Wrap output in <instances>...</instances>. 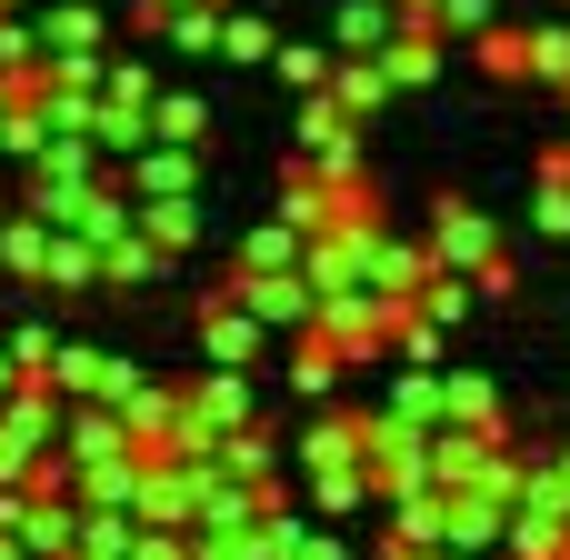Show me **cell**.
I'll list each match as a JSON object with an SVG mask.
<instances>
[{"mask_svg":"<svg viewBox=\"0 0 570 560\" xmlns=\"http://www.w3.org/2000/svg\"><path fill=\"white\" fill-rule=\"evenodd\" d=\"M210 291H230V301H250L271 331H311L321 321V291H311V271H250V261H230Z\"/></svg>","mask_w":570,"mask_h":560,"instance_id":"cell-1","label":"cell"},{"mask_svg":"<svg viewBox=\"0 0 570 560\" xmlns=\"http://www.w3.org/2000/svg\"><path fill=\"white\" fill-rule=\"evenodd\" d=\"M240 421H250V381L210 361V371L180 391V451H220V431H240Z\"/></svg>","mask_w":570,"mask_h":560,"instance_id":"cell-2","label":"cell"},{"mask_svg":"<svg viewBox=\"0 0 570 560\" xmlns=\"http://www.w3.org/2000/svg\"><path fill=\"white\" fill-rule=\"evenodd\" d=\"M371 481H381V501L421 491V481H431V431L401 421V411H371Z\"/></svg>","mask_w":570,"mask_h":560,"instance_id":"cell-3","label":"cell"},{"mask_svg":"<svg viewBox=\"0 0 570 560\" xmlns=\"http://www.w3.org/2000/svg\"><path fill=\"white\" fill-rule=\"evenodd\" d=\"M431 261H441V271H481V261H501L491 210H481V200H431Z\"/></svg>","mask_w":570,"mask_h":560,"instance_id":"cell-4","label":"cell"},{"mask_svg":"<svg viewBox=\"0 0 570 560\" xmlns=\"http://www.w3.org/2000/svg\"><path fill=\"white\" fill-rule=\"evenodd\" d=\"M261 341H271V321H261L250 301H230V291H200V351H210L220 371H250V361H261Z\"/></svg>","mask_w":570,"mask_h":560,"instance_id":"cell-5","label":"cell"},{"mask_svg":"<svg viewBox=\"0 0 570 560\" xmlns=\"http://www.w3.org/2000/svg\"><path fill=\"white\" fill-rule=\"evenodd\" d=\"M341 461H371V411H321L311 431H291V471H341Z\"/></svg>","mask_w":570,"mask_h":560,"instance_id":"cell-6","label":"cell"},{"mask_svg":"<svg viewBox=\"0 0 570 560\" xmlns=\"http://www.w3.org/2000/svg\"><path fill=\"white\" fill-rule=\"evenodd\" d=\"M60 451L90 471V461H110V451H140V441H130V421H120L110 401H70V421H60Z\"/></svg>","mask_w":570,"mask_h":560,"instance_id":"cell-7","label":"cell"},{"mask_svg":"<svg viewBox=\"0 0 570 560\" xmlns=\"http://www.w3.org/2000/svg\"><path fill=\"white\" fill-rule=\"evenodd\" d=\"M381 511H391V521H381L391 541H421V551H451V491H441V481H421V491H401V501H381Z\"/></svg>","mask_w":570,"mask_h":560,"instance_id":"cell-8","label":"cell"},{"mask_svg":"<svg viewBox=\"0 0 570 560\" xmlns=\"http://www.w3.org/2000/svg\"><path fill=\"white\" fill-rule=\"evenodd\" d=\"M391 40H401V0H341V10H331V50L381 60Z\"/></svg>","mask_w":570,"mask_h":560,"instance_id":"cell-9","label":"cell"},{"mask_svg":"<svg viewBox=\"0 0 570 560\" xmlns=\"http://www.w3.org/2000/svg\"><path fill=\"white\" fill-rule=\"evenodd\" d=\"M120 170H130V190H140V200L200 190V150H190V140H150V150H140V160H120Z\"/></svg>","mask_w":570,"mask_h":560,"instance_id":"cell-10","label":"cell"},{"mask_svg":"<svg viewBox=\"0 0 570 560\" xmlns=\"http://www.w3.org/2000/svg\"><path fill=\"white\" fill-rule=\"evenodd\" d=\"M441 40H451L441 20H401V40L381 50V70H391L401 90H431V80H441Z\"/></svg>","mask_w":570,"mask_h":560,"instance_id":"cell-11","label":"cell"},{"mask_svg":"<svg viewBox=\"0 0 570 560\" xmlns=\"http://www.w3.org/2000/svg\"><path fill=\"white\" fill-rule=\"evenodd\" d=\"M311 511H321V521H361V511H381V481H371V461L311 471Z\"/></svg>","mask_w":570,"mask_h":560,"instance_id":"cell-12","label":"cell"},{"mask_svg":"<svg viewBox=\"0 0 570 560\" xmlns=\"http://www.w3.org/2000/svg\"><path fill=\"white\" fill-rule=\"evenodd\" d=\"M511 511L521 501H501V491H451V551H501Z\"/></svg>","mask_w":570,"mask_h":560,"instance_id":"cell-13","label":"cell"},{"mask_svg":"<svg viewBox=\"0 0 570 560\" xmlns=\"http://www.w3.org/2000/svg\"><path fill=\"white\" fill-rule=\"evenodd\" d=\"M50 240H60V220H40V210L20 200V220L0 230V271H10V281H50Z\"/></svg>","mask_w":570,"mask_h":560,"instance_id":"cell-14","label":"cell"},{"mask_svg":"<svg viewBox=\"0 0 570 560\" xmlns=\"http://www.w3.org/2000/svg\"><path fill=\"white\" fill-rule=\"evenodd\" d=\"M431 271H441V261H431V240H401V230H391V240L371 250V281H381L391 301H421V291H431Z\"/></svg>","mask_w":570,"mask_h":560,"instance_id":"cell-15","label":"cell"},{"mask_svg":"<svg viewBox=\"0 0 570 560\" xmlns=\"http://www.w3.org/2000/svg\"><path fill=\"white\" fill-rule=\"evenodd\" d=\"M341 381H351L341 341H321V331H291V391H301V401H331Z\"/></svg>","mask_w":570,"mask_h":560,"instance_id":"cell-16","label":"cell"},{"mask_svg":"<svg viewBox=\"0 0 570 560\" xmlns=\"http://www.w3.org/2000/svg\"><path fill=\"white\" fill-rule=\"evenodd\" d=\"M220 471H230V481H281V431L250 411L240 431H220Z\"/></svg>","mask_w":570,"mask_h":560,"instance_id":"cell-17","label":"cell"},{"mask_svg":"<svg viewBox=\"0 0 570 560\" xmlns=\"http://www.w3.org/2000/svg\"><path fill=\"white\" fill-rule=\"evenodd\" d=\"M140 471H150L140 451H110V461H90V471H80V501H90V511H130V521H140Z\"/></svg>","mask_w":570,"mask_h":560,"instance_id":"cell-18","label":"cell"},{"mask_svg":"<svg viewBox=\"0 0 570 560\" xmlns=\"http://www.w3.org/2000/svg\"><path fill=\"white\" fill-rule=\"evenodd\" d=\"M381 411H401V421L441 431V421H451V371H411V361H401V381H391V401H381Z\"/></svg>","mask_w":570,"mask_h":560,"instance_id":"cell-19","label":"cell"},{"mask_svg":"<svg viewBox=\"0 0 570 560\" xmlns=\"http://www.w3.org/2000/svg\"><path fill=\"white\" fill-rule=\"evenodd\" d=\"M190 560H281L271 551V511L261 521H200L190 531Z\"/></svg>","mask_w":570,"mask_h":560,"instance_id":"cell-20","label":"cell"},{"mask_svg":"<svg viewBox=\"0 0 570 560\" xmlns=\"http://www.w3.org/2000/svg\"><path fill=\"white\" fill-rule=\"evenodd\" d=\"M331 90H341V110H351V120H381L401 80H391L381 60H351V50H341V70H331Z\"/></svg>","mask_w":570,"mask_h":560,"instance_id":"cell-21","label":"cell"},{"mask_svg":"<svg viewBox=\"0 0 570 560\" xmlns=\"http://www.w3.org/2000/svg\"><path fill=\"white\" fill-rule=\"evenodd\" d=\"M341 130H361V120L341 110V90H301V110H291V150L311 160V150H331Z\"/></svg>","mask_w":570,"mask_h":560,"instance_id":"cell-22","label":"cell"},{"mask_svg":"<svg viewBox=\"0 0 570 560\" xmlns=\"http://www.w3.org/2000/svg\"><path fill=\"white\" fill-rule=\"evenodd\" d=\"M140 230H150V240H160V250L180 261V250L200 240V190H170V200H140Z\"/></svg>","mask_w":570,"mask_h":560,"instance_id":"cell-23","label":"cell"},{"mask_svg":"<svg viewBox=\"0 0 570 560\" xmlns=\"http://www.w3.org/2000/svg\"><path fill=\"white\" fill-rule=\"evenodd\" d=\"M160 261H170V250H160L150 230H130V240L100 250V291H140V281H160Z\"/></svg>","mask_w":570,"mask_h":560,"instance_id":"cell-24","label":"cell"},{"mask_svg":"<svg viewBox=\"0 0 570 560\" xmlns=\"http://www.w3.org/2000/svg\"><path fill=\"white\" fill-rule=\"evenodd\" d=\"M100 381H110V351H90V341H60L50 351V391L60 401H100Z\"/></svg>","mask_w":570,"mask_h":560,"instance_id":"cell-25","label":"cell"},{"mask_svg":"<svg viewBox=\"0 0 570 560\" xmlns=\"http://www.w3.org/2000/svg\"><path fill=\"white\" fill-rule=\"evenodd\" d=\"M40 30H50V50H100V40H110V10H100V0H50Z\"/></svg>","mask_w":570,"mask_h":560,"instance_id":"cell-26","label":"cell"},{"mask_svg":"<svg viewBox=\"0 0 570 560\" xmlns=\"http://www.w3.org/2000/svg\"><path fill=\"white\" fill-rule=\"evenodd\" d=\"M130 541H140L130 511H90V501H80V541H70V560H130Z\"/></svg>","mask_w":570,"mask_h":560,"instance_id":"cell-27","label":"cell"},{"mask_svg":"<svg viewBox=\"0 0 570 560\" xmlns=\"http://www.w3.org/2000/svg\"><path fill=\"white\" fill-rule=\"evenodd\" d=\"M220 60H240V70H271V60H281V30H271L261 10H230V20H220Z\"/></svg>","mask_w":570,"mask_h":560,"instance_id":"cell-28","label":"cell"},{"mask_svg":"<svg viewBox=\"0 0 570 560\" xmlns=\"http://www.w3.org/2000/svg\"><path fill=\"white\" fill-rule=\"evenodd\" d=\"M0 150H10V160H40V150H50V100H40V90H20V100H10Z\"/></svg>","mask_w":570,"mask_h":560,"instance_id":"cell-29","label":"cell"},{"mask_svg":"<svg viewBox=\"0 0 570 560\" xmlns=\"http://www.w3.org/2000/svg\"><path fill=\"white\" fill-rule=\"evenodd\" d=\"M301 250H311V230H291L281 210H271V220L240 240V261H250V271H301Z\"/></svg>","mask_w":570,"mask_h":560,"instance_id":"cell-30","label":"cell"},{"mask_svg":"<svg viewBox=\"0 0 570 560\" xmlns=\"http://www.w3.org/2000/svg\"><path fill=\"white\" fill-rule=\"evenodd\" d=\"M50 291H100V240L90 230H60L50 240Z\"/></svg>","mask_w":570,"mask_h":560,"instance_id":"cell-31","label":"cell"},{"mask_svg":"<svg viewBox=\"0 0 570 560\" xmlns=\"http://www.w3.org/2000/svg\"><path fill=\"white\" fill-rule=\"evenodd\" d=\"M220 20H230V0H180V10L160 20V40H170V50H220Z\"/></svg>","mask_w":570,"mask_h":560,"instance_id":"cell-32","label":"cell"},{"mask_svg":"<svg viewBox=\"0 0 570 560\" xmlns=\"http://www.w3.org/2000/svg\"><path fill=\"white\" fill-rule=\"evenodd\" d=\"M471 50H481V70H491V80H531V30H511V20H491V30L471 40Z\"/></svg>","mask_w":570,"mask_h":560,"instance_id":"cell-33","label":"cell"},{"mask_svg":"<svg viewBox=\"0 0 570 560\" xmlns=\"http://www.w3.org/2000/svg\"><path fill=\"white\" fill-rule=\"evenodd\" d=\"M150 140H210V100H190V90H160V110H150Z\"/></svg>","mask_w":570,"mask_h":560,"instance_id":"cell-34","label":"cell"},{"mask_svg":"<svg viewBox=\"0 0 570 560\" xmlns=\"http://www.w3.org/2000/svg\"><path fill=\"white\" fill-rule=\"evenodd\" d=\"M291 90H331V70H341V50H321V40H281V60H271Z\"/></svg>","mask_w":570,"mask_h":560,"instance_id":"cell-35","label":"cell"},{"mask_svg":"<svg viewBox=\"0 0 570 560\" xmlns=\"http://www.w3.org/2000/svg\"><path fill=\"white\" fill-rule=\"evenodd\" d=\"M451 421H471V431H511V421H501V391H491L481 371H451Z\"/></svg>","mask_w":570,"mask_h":560,"instance_id":"cell-36","label":"cell"},{"mask_svg":"<svg viewBox=\"0 0 570 560\" xmlns=\"http://www.w3.org/2000/svg\"><path fill=\"white\" fill-rule=\"evenodd\" d=\"M531 80L570 100V20H551V30H531Z\"/></svg>","mask_w":570,"mask_h":560,"instance_id":"cell-37","label":"cell"},{"mask_svg":"<svg viewBox=\"0 0 570 560\" xmlns=\"http://www.w3.org/2000/svg\"><path fill=\"white\" fill-rule=\"evenodd\" d=\"M531 230H541V240H570V170H541V190H531Z\"/></svg>","mask_w":570,"mask_h":560,"instance_id":"cell-38","label":"cell"},{"mask_svg":"<svg viewBox=\"0 0 570 560\" xmlns=\"http://www.w3.org/2000/svg\"><path fill=\"white\" fill-rule=\"evenodd\" d=\"M311 170H321V180H341V190H351V180H371V150H361V130H341L331 150H311Z\"/></svg>","mask_w":570,"mask_h":560,"instance_id":"cell-39","label":"cell"},{"mask_svg":"<svg viewBox=\"0 0 570 560\" xmlns=\"http://www.w3.org/2000/svg\"><path fill=\"white\" fill-rule=\"evenodd\" d=\"M40 70H50V80H70V90H100V80H110V50H50Z\"/></svg>","mask_w":570,"mask_h":560,"instance_id":"cell-40","label":"cell"},{"mask_svg":"<svg viewBox=\"0 0 570 560\" xmlns=\"http://www.w3.org/2000/svg\"><path fill=\"white\" fill-rule=\"evenodd\" d=\"M100 100H130V110H160V80H150L140 60H110V80H100Z\"/></svg>","mask_w":570,"mask_h":560,"instance_id":"cell-41","label":"cell"},{"mask_svg":"<svg viewBox=\"0 0 570 560\" xmlns=\"http://www.w3.org/2000/svg\"><path fill=\"white\" fill-rule=\"evenodd\" d=\"M30 471H40V441H20V431L0 421V491H20Z\"/></svg>","mask_w":570,"mask_h":560,"instance_id":"cell-42","label":"cell"},{"mask_svg":"<svg viewBox=\"0 0 570 560\" xmlns=\"http://www.w3.org/2000/svg\"><path fill=\"white\" fill-rule=\"evenodd\" d=\"M491 20H501V10H491V0H441V30H451V40H481V30H491Z\"/></svg>","mask_w":570,"mask_h":560,"instance_id":"cell-43","label":"cell"},{"mask_svg":"<svg viewBox=\"0 0 570 560\" xmlns=\"http://www.w3.org/2000/svg\"><path fill=\"white\" fill-rule=\"evenodd\" d=\"M130 560H190V531H150V521H140V541H130Z\"/></svg>","mask_w":570,"mask_h":560,"instance_id":"cell-44","label":"cell"},{"mask_svg":"<svg viewBox=\"0 0 570 560\" xmlns=\"http://www.w3.org/2000/svg\"><path fill=\"white\" fill-rule=\"evenodd\" d=\"M471 281H481V301H511V291H521V271H511V261H481Z\"/></svg>","mask_w":570,"mask_h":560,"instance_id":"cell-45","label":"cell"},{"mask_svg":"<svg viewBox=\"0 0 570 560\" xmlns=\"http://www.w3.org/2000/svg\"><path fill=\"white\" fill-rule=\"evenodd\" d=\"M10 351H20V371H40V381H50V351H60V341H50V331H20Z\"/></svg>","mask_w":570,"mask_h":560,"instance_id":"cell-46","label":"cell"},{"mask_svg":"<svg viewBox=\"0 0 570 560\" xmlns=\"http://www.w3.org/2000/svg\"><path fill=\"white\" fill-rule=\"evenodd\" d=\"M301 560H351V541H341V531H321V521H311V541H301Z\"/></svg>","mask_w":570,"mask_h":560,"instance_id":"cell-47","label":"cell"},{"mask_svg":"<svg viewBox=\"0 0 570 560\" xmlns=\"http://www.w3.org/2000/svg\"><path fill=\"white\" fill-rule=\"evenodd\" d=\"M371 560H441V551H421V541H391V531H381V551Z\"/></svg>","mask_w":570,"mask_h":560,"instance_id":"cell-48","label":"cell"},{"mask_svg":"<svg viewBox=\"0 0 570 560\" xmlns=\"http://www.w3.org/2000/svg\"><path fill=\"white\" fill-rule=\"evenodd\" d=\"M20 381H30V371H20V351H0V401H10Z\"/></svg>","mask_w":570,"mask_h":560,"instance_id":"cell-49","label":"cell"},{"mask_svg":"<svg viewBox=\"0 0 570 560\" xmlns=\"http://www.w3.org/2000/svg\"><path fill=\"white\" fill-rule=\"evenodd\" d=\"M20 90H40V80H10V70H0V120H10V100H20Z\"/></svg>","mask_w":570,"mask_h":560,"instance_id":"cell-50","label":"cell"},{"mask_svg":"<svg viewBox=\"0 0 570 560\" xmlns=\"http://www.w3.org/2000/svg\"><path fill=\"white\" fill-rule=\"evenodd\" d=\"M0 10H30V0H0Z\"/></svg>","mask_w":570,"mask_h":560,"instance_id":"cell-51","label":"cell"}]
</instances>
